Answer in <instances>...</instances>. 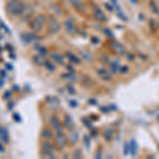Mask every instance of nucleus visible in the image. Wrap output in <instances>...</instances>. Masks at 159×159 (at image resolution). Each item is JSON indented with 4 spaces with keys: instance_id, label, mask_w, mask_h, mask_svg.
I'll return each mask as SVG.
<instances>
[{
    "instance_id": "1",
    "label": "nucleus",
    "mask_w": 159,
    "mask_h": 159,
    "mask_svg": "<svg viewBox=\"0 0 159 159\" xmlns=\"http://www.w3.org/2000/svg\"><path fill=\"white\" fill-rule=\"evenodd\" d=\"M7 11L11 15H19L23 11V4L20 0H11L7 4Z\"/></svg>"
},
{
    "instance_id": "20",
    "label": "nucleus",
    "mask_w": 159,
    "mask_h": 159,
    "mask_svg": "<svg viewBox=\"0 0 159 159\" xmlns=\"http://www.w3.org/2000/svg\"><path fill=\"white\" fill-rule=\"evenodd\" d=\"M3 84H4L3 80H1V78H0V87H2V86H3Z\"/></svg>"
},
{
    "instance_id": "2",
    "label": "nucleus",
    "mask_w": 159,
    "mask_h": 159,
    "mask_svg": "<svg viewBox=\"0 0 159 159\" xmlns=\"http://www.w3.org/2000/svg\"><path fill=\"white\" fill-rule=\"evenodd\" d=\"M45 21H46V19H45L44 16H37V17L33 21H32L31 28L33 29L35 32H40L41 29H42V25L45 23Z\"/></svg>"
},
{
    "instance_id": "6",
    "label": "nucleus",
    "mask_w": 159,
    "mask_h": 159,
    "mask_svg": "<svg viewBox=\"0 0 159 159\" xmlns=\"http://www.w3.org/2000/svg\"><path fill=\"white\" fill-rule=\"evenodd\" d=\"M65 27H66V30L68 31V33H70V34L75 33V27H74V23L71 19H68L65 21Z\"/></svg>"
},
{
    "instance_id": "8",
    "label": "nucleus",
    "mask_w": 159,
    "mask_h": 159,
    "mask_svg": "<svg viewBox=\"0 0 159 159\" xmlns=\"http://www.w3.org/2000/svg\"><path fill=\"white\" fill-rule=\"evenodd\" d=\"M22 36V40H25L27 44L28 42H34L38 39V37L35 35V34H25V35H21Z\"/></svg>"
},
{
    "instance_id": "15",
    "label": "nucleus",
    "mask_w": 159,
    "mask_h": 159,
    "mask_svg": "<svg viewBox=\"0 0 159 159\" xmlns=\"http://www.w3.org/2000/svg\"><path fill=\"white\" fill-rule=\"evenodd\" d=\"M45 64H46V67H47V69H48V70H50V71H54L55 67L52 65L51 63H49V62H46Z\"/></svg>"
},
{
    "instance_id": "17",
    "label": "nucleus",
    "mask_w": 159,
    "mask_h": 159,
    "mask_svg": "<svg viewBox=\"0 0 159 159\" xmlns=\"http://www.w3.org/2000/svg\"><path fill=\"white\" fill-rule=\"evenodd\" d=\"M67 55H68V57L72 60V62H75V63H78V59L76 58V57H74V55H72V54H70V53H67Z\"/></svg>"
},
{
    "instance_id": "11",
    "label": "nucleus",
    "mask_w": 159,
    "mask_h": 159,
    "mask_svg": "<svg viewBox=\"0 0 159 159\" xmlns=\"http://www.w3.org/2000/svg\"><path fill=\"white\" fill-rule=\"evenodd\" d=\"M41 136L48 139V138H51V137H52V133H51V131H50V130H48V129H44V130H42V132H41Z\"/></svg>"
},
{
    "instance_id": "21",
    "label": "nucleus",
    "mask_w": 159,
    "mask_h": 159,
    "mask_svg": "<svg viewBox=\"0 0 159 159\" xmlns=\"http://www.w3.org/2000/svg\"><path fill=\"white\" fill-rule=\"evenodd\" d=\"M4 151V148L1 145V143H0V152H3Z\"/></svg>"
},
{
    "instance_id": "16",
    "label": "nucleus",
    "mask_w": 159,
    "mask_h": 159,
    "mask_svg": "<svg viewBox=\"0 0 159 159\" xmlns=\"http://www.w3.org/2000/svg\"><path fill=\"white\" fill-rule=\"evenodd\" d=\"M13 119H14L16 122H21V117H20L18 114H14V115H13Z\"/></svg>"
},
{
    "instance_id": "12",
    "label": "nucleus",
    "mask_w": 159,
    "mask_h": 159,
    "mask_svg": "<svg viewBox=\"0 0 159 159\" xmlns=\"http://www.w3.org/2000/svg\"><path fill=\"white\" fill-rule=\"evenodd\" d=\"M65 126L68 127V129L72 126V120L69 116H66V118H65Z\"/></svg>"
},
{
    "instance_id": "22",
    "label": "nucleus",
    "mask_w": 159,
    "mask_h": 159,
    "mask_svg": "<svg viewBox=\"0 0 159 159\" xmlns=\"http://www.w3.org/2000/svg\"><path fill=\"white\" fill-rule=\"evenodd\" d=\"M7 65H8V68H9V69H13V67L11 66V64H7Z\"/></svg>"
},
{
    "instance_id": "23",
    "label": "nucleus",
    "mask_w": 159,
    "mask_h": 159,
    "mask_svg": "<svg viewBox=\"0 0 159 159\" xmlns=\"http://www.w3.org/2000/svg\"><path fill=\"white\" fill-rule=\"evenodd\" d=\"M11 58H16V56H15V55H13V54H11Z\"/></svg>"
},
{
    "instance_id": "14",
    "label": "nucleus",
    "mask_w": 159,
    "mask_h": 159,
    "mask_svg": "<svg viewBox=\"0 0 159 159\" xmlns=\"http://www.w3.org/2000/svg\"><path fill=\"white\" fill-rule=\"evenodd\" d=\"M52 57H53V59H55L56 62H58V63H63V57H62L59 54L53 53V54H52Z\"/></svg>"
},
{
    "instance_id": "4",
    "label": "nucleus",
    "mask_w": 159,
    "mask_h": 159,
    "mask_svg": "<svg viewBox=\"0 0 159 159\" xmlns=\"http://www.w3.org/2000/svg\"><path fill=\"white\" fill-rule=\"evenodd\" d=\"M49 30L51 33H56V32L59 31V23L52 16L49 18Z\"/></svg>"
},
{
    "instance_id": "5",
    "label": "nucleus",
    "mask_w": 159,
    "mask_h": 159,
    "mask_svg": "<svg viewBox=\"0 0 159 159\" xmlns=\"http://www.w3.org/2000/svg\"><path fill=\"white\" fill-rule=\"evenodd\" d=\"M65 144H66V137L64 136L63 133H58V135L56 137V145L59 149H62Z\"/></svg>"
},
{
    "instance_id": "3",
    "label": "nucleus",
    "mask_w": 159,
    "mask_h": 159,
    "mask_svg": "<svg viewBox=\"0 0 159 159\" xmlns=\"http://www.w3.org/2000/svg\"><path fill=\"white\" fill-rule=\"evenodd\" d=\"M41 152H42L44 155H46V156H48V157H54V156L52 155L53 146H52V144H51L49 141L44 142V144H42V146H41Z\"/></svg>"
},
{
    "instance_id": "10",
    "label": "nucleus",
    "mask_w": 159,
    "mask_h": 159,
    "mask_svg": "<svg viewBox=\"0 0 159 159\" xmlns=\"http://www.w3.org/2000/svg\"><path fill=\"white\" fill-rule=\"evenodd\" d=\"M33 60H34V63L36 64V65H39V66L46 63V60H45L42 54H40V55H35L34 58H33Z\"/></svg>"
},
{
    "instance_id": "9",
    "label": "nucleus",
    "mask_w": 159,
    "mask_h": 159,
    "mask_svg": "<svg viewBox=\"0 0 159 159\" xmlns=\"http://www.w3.org/2000/svg\"><path fill=\"white\" fill-rule=\"evenodd\" d=\"M0 137L3 140V142L8 143L10 138H9V133H8V130L4 129V127H0Z\"/></svg>"
},
{
    "instance_id": "7",
    "label": "nucleus",
    "mask_w": 159,
    "mask_h": 159,
    "mask_svg": "<svg viewBox=\"0 0 159 159\" xmlns=\"http://www.w3.org/2000/svg\"><path fill=\"white\" fill-rule=\"evenodd\" d=\"M50 123H51V125L53 126V129H54V130L58 131V133H62V129H60V125H59V122H58L56 116H52V117H51V119H50Z\"/></svg>"
},
{
    "instance_id": "13",
    "label": "nucleus",
    "mask_w": 159,
    "mask_h": 159,
    "mask_svg": "<svg viewBox=\"0 0 159 159\" xmlns=\"http://www.w3.org/2000/svg\"><path fill=\"white\" fill-rule=\"evenodd\" d=\"M77 138H78V134L76 132H72L71 135H70V140L71 142H76L77 141Z\"/></svg>"
},
{
    "instance_id": "18",
    "label": "nucleus",
    "mask_w": 159,
    "mask_h": 159,
    "mask_svg": "<svg viewBox=\"0 0 159 159\" xmlns=\"http://www.w3.org/2000/svg\"><path fill=\"white\" fill-rule=\"evenodd\" d=\"M36 49L40 52V54H45L46 53V49H45L44 47H36Z\"/></svg>"
},
{
    "instance_id": "19",
    "label": "nucleus",
    "mask_w": 159,
    "mask_h": 159,
    "mask_svg": "<svg viewBox=\"0 0 159 159\" xmlns=\"http://www.w3.org/2000/svg\"><path fill=\"white\" fill-rule=\"evenodd\" d=\"M10 97H11V92L10 91H8V92L4 93V98H10Z\"/></svg>"
}]
</instances>
